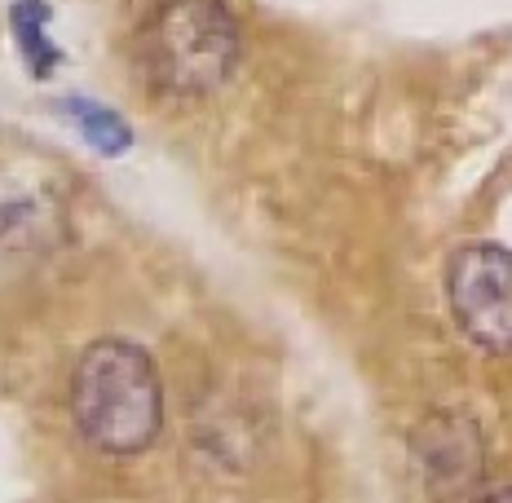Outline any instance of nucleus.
Here are the masks:
<instances>
[{
    "instance_id": "f257e3e1",
    "label": "nucleus",
    "mask_w": 512,
    "mask_h": 503,
    "mask_svg": "<svg viewBox=\"0 0 512 503\" xmlns=\"http://www.w3.org/2000/svg\"><path fill=\"white\" fill-rule=\"evenodd\" d=\"M71 415L89 446L106 455H137L164 424V384L151 353L133 340H93L71 376Z\"/></svg>"
},
{
    "instance_id": "f03ea898",
    "label": "nucleus",
    "mask_w": 512,
    "mask_h": 503,
    "mask_svg": "<svg viewBox=\"0 0 512 503\" xmlns=\"http://www.w3.org/2000/svg\"><path fill=\"white\" fill-rule=\"evenodd\" d=\"M239 58L230 14L217 0H168L146 27L142 62L168 93H208Z\"/></svg>"
},
{
    "instance_id": "7ed1b4c3",
    "label": "nucleus",
    "mask_w": 512,
    "mask_h": 503,
    "mask_svg": "<svg viewBox=\"0 0 512 503\" xmlns=\"http://www.w3.org/2000/svg\"><path fill=\"white\" fill-rule=\"evenodd\" d=\"M446 296L460 331L486 353H512V252L473 243L455 252L446 270Z\"/></svg>"
},
{
    "instance_id": "20e7f679",
    "label": "nucleus",
    "mask_w": 512,
    "mask_h": 503,
    "mask_svg": "<svg viewBox=\"0 0 512 503\" xmlns=\"http://www.w3.org/2000/svg\"><path fill=\"white\" fill-rule=\"evenodd\" d=\"M49 0H14L9 5V31H14V45L23 53L27 71L36 80H45L53 67L62 62V49L49 36Z\"/></svg>"
},
{
    "instance_id": "39448f33",
    "label": "nucleus",
    "mask_w": 512,
    "mask_h": 503,
    "mask_svg": "<svg viewBox=\"0 0 512 503\" xmlns=\"http://www.w3.org/2000/svg\"><path fill=\"white\" fill-rule=\"evenodd\" d=\"M58 111L71 115V124L80 128L84 142H89L98 155H124L128 146H133V133H128V124L115 111L98 106V102H89V98H62Z\"/></svg>"
},
{
    "instance_id": "423d86ee",
    "label": "nucleus",
    "mask_w": 512,
    "mask_h": 503,
    "mask_svg": "<svg viewBox=\"0 0 512 503\" xmlns=\"http://www.w3.org/2000/svg\"><path fill=\"white\" fill-rule=\"evenodd\" d=\"M477 503H512V486H504V490H490V495H482Z\"/></svg>"
}]
</instances>
